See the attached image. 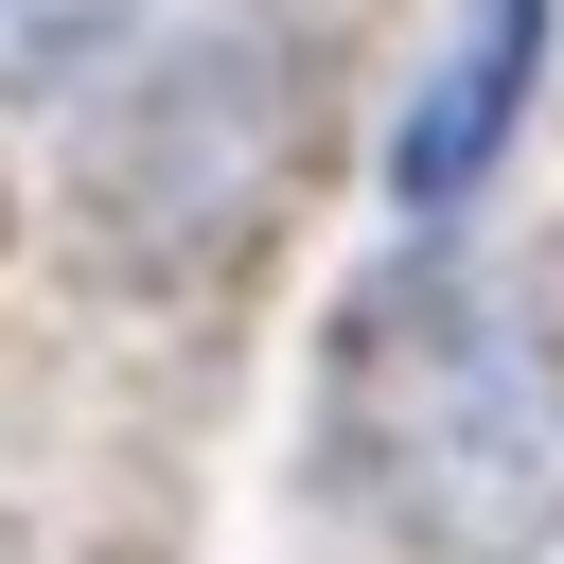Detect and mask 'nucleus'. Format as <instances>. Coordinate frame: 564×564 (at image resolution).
Here are the masks:
<instances>
[{"instance_id": "nucleus-1", "label": "nucleus", "mask_w": 564, "mask_h": 564, "mask_svg": "<svg viewBox=\"0 0 564 564\" xmlns=\"http://www.w3.org/2000/svg\"><path fill=\"white\" fill-rule=\"evenodd\" d=\"M352 423H370V476L423 546H529L564 511V370L476 282H405L352 335Z\"/></svg>"}, {"instance_id": "nucleus-2", "label": "nucleus", "mask_w": 564, "mask_h": 564, "mask_svg": "<svg viewBox=\"0 0 564 564\" xmlns=\"http://www.w3.org/2000/svg\"><path fill=\"white\" fill-rule=\"evenodd\" d=\"M529 53H546V0H458L441 70H423L405 123H388V194H405V212H458V194L494 176V141H511V106H529Z\"/></svg>"}, {"instance_id": "nucleus-3", "label": "nucleus", "mask_w": 564, "mask_h": 564, "mask_svg": "<svg viewBox=\"0 0 564 564\" xmlns=\"http://www.w3.org/2000/svg\"><path fill=\"white\" fill-rule=\"evenodd\" d=\"M106 35H123V0H0V88L70 70V53H106Z\"/></svg>"}]
</instances>
